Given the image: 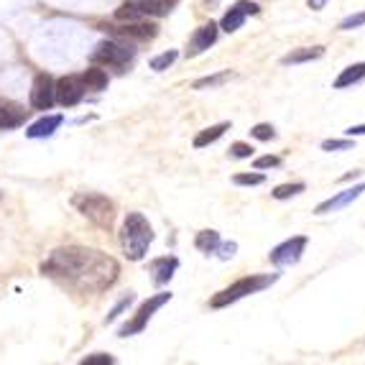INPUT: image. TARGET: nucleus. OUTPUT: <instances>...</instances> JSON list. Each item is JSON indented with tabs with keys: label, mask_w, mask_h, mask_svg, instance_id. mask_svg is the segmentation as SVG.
Listing matches in <instances>:
<instances>
[{
	"label": "nucleus",
	"mask_w": 365,
	"mask_h": 365,
	"mask_svg": "<svg viewBox=\"0 0 365 365\" xmlns=\"http://www.w3.org/2000/svg\"><path fill=\"white\" fill-rule=\"evenodd\" d=\"M43 276L74 287L79 292H105L113 287L118 279V263L115 258L105 256L100 250L90 248H59L51 253V258L41 266Z\"/></svg>",
	"instance_id": "obj_1"
},
{
	"label": "nucleus",
	"mask_w": 365,
	"mask_h": 365,
	"mask_svg": "<svg viewBox=\"0 0 365 365\" xmlns=\"http://www.w3.org/2000/svg\"><path fill=\"white\" fill-rule=\"evenodd\" d=\"M151 243H153L151 222L140 212H130L128 217H125V222H123V230H120L123 253L128 256V261H140V258H146Z\"/></svg>",
	"instance_id": "obj_2"
},
{
	"label": "nucleus",
	"mask_w": 365,
	"mask_h": 365,
	"mask_svg": "<svg viewBox=\"0 0 365 365\" xmlns=\"http://www.w3.org/2000/svg\"><path fill=\"white\" fill-rule=\"evenodd\" d=\"M276 281H279V274H253V276H243V279H237L235 284H230L227 289L217 292L212 299H210V307L212 309H225V307L235 304L240 299L245 297H253V294L263 292V289L274 287Z\"/></svg>",
	"instance_id": "obj_3"
},
{
	"label": "nucleus",
	"mask_w": 365,
	"mask_h": 365,
	"mask_svg": "<svg viewBox=\"0 0 365 365\" xmlns=\"http://www.w3.org/2000/svg\"><path fill=\"white\" fill-rule=\"evenodd\" d=\"M74 207L100 227H110L113 225V220H115V207H113V202L103 195H92V192L77 195L74 197Z\"/></svg>",
	"instance_id": "obj_4"
},
{
	"label": "nucleus",
	"mask_w": 365,
	"mask_h": 365,
	"mask_svg": "<svg viewBox=\"0 0 365 365\" xmlns=\"http://www.w3.org/2000/svg\"><path fill=\"white\" fill-rule=\"evenodd\" d=\"M179 0H125V6L118 8V21H140V19H158L166 16Z\"/></svg>",
	"instance_id": "obj_5"
},
{
	"label": "nucleus",
	"mask_w": 365,
	"mask_h": 365,
	"mask_svg": "<svg viewBox=\"0 0 365 365\" xmlns=\"http://www.w3.org/2000/svg\"><path fill=\"white\" fill-rule=\"evenodd\" d=\"M169 302H171L169 292H161V294H153V297H148L146 302L138 307V312H135L133 319H130L128 324H123L118 335L130 337V335H138V332H143V329H146V324H148V319H151V317L156 314V312L161 309L164 304H169Z\"/></svg>",
	"instance_id": "obj_6"
},
{
	"label": "nucleus",
	"mask_w": 365,
	"mask_h": 365,
	"mask_svg": "<svg viewBox=\"0 0 365 365\" xmlns=\"http://www.w3.org/2000/svg\"><path fill=\"white\" fill-rule=\"evenodd\" d=\"M135 56V49L130 43L123 41H103L98 43V49L92 51V61L95 64H105V67H125Z\"/></svg>",
	"instance_id": "obj_7"
},
{
	"label": "nucleus",
	"mask_w": 365,
	"mask_h": 365,
	"mask_svg": "<svg viewBox=\"0 0 365 365\" xmlns=\"http://www.w3.org/2000/svg\"><path fill=\"white\" fill-rule=\"evenodd\" d=\"M307 243H309L307 235H294V237H289V240H284V243H279L276 248H271L268 258H271V263H274L276 268L297 266V263L302 261V256H304Z\"/></svg>",
	"instance_id": "obj_8"
},
{
	"label": "nucleus",
	"mask_w": 365,
	"mask_h": 365,
	"mask_svg": "<svg viewBox=\"0 0 365 365\" xmlns=\"http://www.w3.org/2000/svg\"><path fill=\"white\" fill-rule=\"evenodd\" d=\"M258 13H261V6H258V3H253V0H237L235 6L222 16V21H220L217 26L225 31V34H235L237 29H243L248 16H258Z\"/></svg>",
	"instance_id": "obj_9"
},
{
	"label": "nucleus",
	"mask_w": 365,
	"mask_h": 365,
	"mask_svg": "<svg viewBox=\"0 0 365 365\" xmlns=\"http://www.w3.org/2000/svg\"><path fill=\"white\" fill-rule=\"evenodd\" d=\"M365 192V182H360V184H353V187H347V189H342V192H337V195H332L329 200H324V202H319L314 207V215H332V212H340V210H345L347 205H353L355 200H358L360 195Z\"/></svg>",
	"instance_id": "obj_10"
},
{
	"label": "nucleus",
	"mask_w": 365,
	"mask_h": 365,
	"mask_svg": "<svg viewBox=\"0 0 365 365\" xmlns=\"http://www.w3.org/2000/svg\"><path fill=\"white\" fill-rule=\"evenodd\" d=\"M54 95L64 108H72L85 98V82L82 77H61L59 82H54Z\"/></svg>",
	"instance_id": "obj_11"
},
{
	"label": "nucleus",
	"mask_w": 365,
	"mask_h": 365,
	"mask_svg": "<svg viewBox=\"0 0 365 365\" xmlns=\"http://www.w3.org/2000/svg\"><path fill=\"white\" fill-rule=\"evenodd\" d=\"M54 79L49 74H38L34 79V87H31V105L36 110H49L54 105Z\"/></svg>",
	"instance_id": "obj_12"
},
{
	"label": "nucleus",
	"mask_w": 365,
	"mask_h": 365,
	"mask_svg": "<svg viewBox=\"0 0 365 365\" xmlns=\"http://www.w3.org/2000/svg\"><path fill=\"white\" fill-rule=\"evenodd\" d=\"M217 36H220V26L215 24V21H210V24H202L200 29L195 31L192 41H189L187 56H197V54H202V51H207L210 46L217 41Z\"/></svg>",
	"instance_id": "obj_13"
},
{
	"label": "nucleus",
	"mask_w": 365,
	"mask_h": 365,
	"mask_svg": "<svg viewBox=\"0 0 365 365\" xmlns=\"http://www.w3.org/2000/svg\"><path fill=\"white\" fill-rule=\"evenodd\" d=\"M26 123V110L13 100L0 98V128H19Z\"/></svg>",
	"instance_id": "obj_14"
},
{
	"label": "nucleus",
	"mask_w": 365,
	"mask_h": 365,
	"mask_svg": "<svg viewBox=\"0 0 365 365\" xmlns=\"http://www.w3.org/2000/svg\"><path fill=\"white\" fill-rule=\"evenodd\" d=\"M177 268H179V258H174V256L156 258V261L151 263L153 284H156V287H164V284H169L171 276L177 274Z\"/></svg>",
	"instance_id": "obj_15"
},
{
	"label": "nucleus",
	"mask_w": 365,
	"mask_h": 365,
	"mask_svg": "<svg viewBox=\"0 0 365 365\" xmlns=\"http://www.w3.org/2000/svg\"><path fill=\"white\" fill-rule=\"evenodd\" d=\"M324 56V46H299V49H292L289 54L281 56V64L289 67V64H307V61H317Z\"/></svg>",
	"instance_id": "obj_16"
},
{
	"label": "nucleus",
	"mask_w": 365,
	"mask_h": 365,
	"mask_svg": "<svg viewBox=\"0 0 365 365\" xmlns=\"http://www.w3.org/2000/svg\"><path fill=\"white\" fill-rule=\"evenodd\" d=\"M365 79V61H355V64H350V67H345L340 74H337L335 79V90H347V87L358 85V82H363Z\"/></svg>",
	"instance_id": "obj_17"
},
{
	"label": "nucleus",
	"mask_w": 365,
	"mask_h": 365,
	"mask_svg": "<svg viewBox=\"0 0 365 365\" xmlns=\"http://www.w3.org/2000/svg\"><path fill=\"white\" fill-rule=\"evenodd\" d=\"M61 123H64L61 115H46V118H41V120L34 123V125H29L26 135H29V138H49V135H54V130L59 128Z\"/></svg>",
	"instance_id": "obj_18"
},
{
	"label": "nucleus",
	"mask_w": 365,
	"mask_h": 365,
	"mask_svg": "<svg viewBox=\"0 0 365 365\" xmlns=\"http://www.w3.org/2000/svg\"><path fill=\"white\" fill-rule=\"evenodd\" d=\"M115 34L125 38H140V41H148L158 34V26L156 24H130V26H123V29H115Z\"/></svg>",
	"instance_id": "obj_19"
},
{
	"label": "nucleus",
	"mask_w": 365,
	"mask_h": 365,
	"mask_svg": "<svg viewBox=\"0 0 365 365\" xmlns=\"http://www.w3.org/2000/svg\"><path fill=\"white\" fill-rule=\"evenodd\" d=\"M227 130H230V123H217V125H210V128L200 130V133L195 135V148L210 146V143H215V140L222 138Z\"/></svg>",
	"instance_id": "obj_20"
},
{
	"label": "nucleus",
	"mask_w": 365,
	"mask_h": 365,
	"mask_svg": "<svg viewBox=\"0 0 365 365\" xmlns=\"http://www.w3.org/2000/svg\"><path fill=\"white\" fill-rule=\"evenodd\" d=\"M195 245H197V250H202V253H205V256H210V253H215V248L220 245V232L217 230H202V232H197Z\"/></svg>",
	"instance_id": "obj_21"
},
{
	"label": "nucleus",
	"mask_w": 365,
	"mask_h": 365,
	"mask_svg": "<svg viewBox=\"0 0 365 365\" xmlns=\"http://www.w3.org/2000/svg\"><path fill=\"white\" fill-rule=\"evenodd\" d=\"M82 82H85V90L103 92L105 87H108V74H105L103 69L92 67V69H87V72L82 74Z\"/></svg>",
	"instance_id": "obj_22"
},
{
	"label": "nucleus",
	"mask_w": 365,
	"mask_h": 365,
	"mask_svg": "<svg viewBox=\"0 0 365 365\" xmlns=\"http://www.w3.org/2000/svg\"><path fill=\"white\" fill-rule=\"evenodd\" d=\"M304 189H307V184H304V182L279 184V187H274V192H271V197H274V200H279V202H284V200H292V197L302 195Z\"/></svg>",
	"instance_id": "obj_23"
},
{
	"label": "nucleus",
	"mask_w": 365,
	"mask_h": 365,
	"mask_svg": "<svg viewBox=\"0 0 365 365\" xmlns=\"http://www.w3.org/2000/svg\"><path fill=\"white\" fill-rule=\"evenodd\" d=\"M232 74H230V69H225V72H220V74H212V77H202V79H197L195 85V90H207V87H220V85H225L227 79H230Z\"/></svg>",
	"instance_id": "obj_24"
},
{
	"label": "nucleus",
	"mask_w": 365,
	"mask_h": 365,
	"mask_svg": "<svg viewBox=\"0 0 365 365\" xmlns=\"http://www.w3.org/2000/svg\"><path fill=\"white\" fill-rule=\"evenodd\" d=\"M355 148V138H327L322 140V151L332 153V151H353Z\"/></svg>",
	"instance_id": "obj_25"
},
{
	"label": "nucleus",
	"mask_w": 365,
	"mask_h": 365,
	"mask_svg": "<svg viewBox=\"0 0 365 365\" xmlns=\"http://www.w3.org/2000/svg\"><path fill=\"white\" fill-rule=\"evenodd\" d=\"M177 51L174 49H169V51H164V54H158V56H153L151 59V69L153 72H164V69H169L174 61H177Z\"/></svg>",
	"instance_id": "obj_26"
},
{
	"label": "nucleus",
	"mask_w": 365,
	"mask_h": 365,
	"mask_svg": "<svg viewBox=\"0 0 365 365\" xmlns=\"http://www.w3.org/2000/svg\"><path fill=\"white\" fill-rule=\"evenodd\" d=\"M266 182V177H263L261 171H250V174H235L232 177V184H237V187H258V184Z\"/></svg>",
	"instance_id": "obj_27"
},
{
	"label": "nucleus",
	"mask_w": 365,
	"mask_h": 365,
	"mask_svg": "<svg viewBox=\"0 0 365 365\" xmlns=\"http://www.w3.org/2000/svg\"><path fill=\"white\" fill-rule=\"evenodd\" d=\"M250 135H253L256 140H274L276 130H274V125H271V123H258V125H253V128H250Z\"/></svg>",
	"instance_id": "obj_28"
},
{
	"label": "nucleus",
	"mask_w": 365,
	"mask_h": 365,
	"mask_svg": "<svg viewBox=\"0 0 365 365\" xmlns=\"http://www.w3.org/2000/svg\"><path fill=\"white\" fill-rule=\"evenodd\" d=\"M360 26H365V11L353 13V16H347V19H342L337 29H340V31H353V29H360Z\"/></svg>",
	"instance_id": "obj_29"
},
{
	"label": "nucleus",
	"mask_w": 365,
	"mask_h": 365,
	"mask_svg": "<svg viewBox=\"0 0 365 365\" xmlns=\"http://www.w3.org/2000/svg\"><path fill=\"white\" fill-rule=\"evenodd\" d=\"M279 166H281V158L279 156H271V153H266V156H258L256 161H253V169H256V171L279 169Z\"/></svg>",
	"instance_id": "obj_30"
},
{
	"label": "nucleus",
	"mask_w": 365,
	"mask_h": 365,
	"mask_svg": "<svg viewBox=\"0 0 365 365\" xmlns=\"http://www.w3.org/2000/svg\"><path fill=\"white\" fill-rule=\"evenodd\" d=\"M253 151H256V148L250 146V143H243V140H237V143H232L230 146L232 158H250L253 156Z\"/></svg>",
	"instance_id": "obj_31"
},
{
	"label": "nucleus",
	"mask_w": 365,
	"mask_h": 365,
	"mask_svg": "<svg viewBox=\"0 0 365 365\" xmlns=\"http://www.w3.org/2000/svg\"><path fill=\"white\" fill-rule=\"evenodd\" d=\"M130 304H133V294H128V297H123L120 302H118V304H115V309H113V312H110V314H108V319H105V322H113V319H118V317H120L123 312L128 309Z\"/></svg>",
	"instance_id": "obj_32"
},
{
	"label": "nucleus",
	"mask_w": 365,
	"mask_h": 365,
	"mask_svg": "<svg viewBox=\"0 0 365 365\" xmlns=\"http://www.w3.org/2000/svg\"><path fill=\"white\" fill-rule=\"evenodd\" d=\"M215 253H217V258H222V261H230L232 256H235L237 253V243H222V240H220V245L217 248H215Z\"/></svg>",
	"instance_id": "obj_33"
},
{
	"label": "nucleus",
	"mask_w": 365,
	"mask_h": 365,
	"mask_svg": "<svg viewBox=\"0 0 365 365\" xmlns=\"http://www.w3.org/2000/svg\"><path fill=\"white\" fill-rule=\"evenodd\" d=\"M110 363H115V358H110V355H87L82 360V365H110Z\"/></svg>",
	"instance_id": "obj_34"
},
{
	"label": "nucleus",
	"mask_w": 365,
	"mask_h": 365,
	"mask_svg": "<svg viewBox=\"0 0 365 365\" xmlns=\"http://www.w3.org/2000/svg\"><path fill=\"white\" fill-rule=\"evenodd\" d=\"M347 138H358V135H365V125H350V128L345 130Z\"/></svg>",
	"instance_id": "obj_35"
},
{
	"label": "nucleus",
	"mask_w": 365,
	"mask_h": 365,
	"mask_svg": "<svg viewBox=\"0 0 365 365\" xmlns=\"http://www.w3.org/2000/svg\"><path fill=\"white\" fill-rule=\"evenodd\" d=\"M307 3H309V8H312V11H322V8H324V3H327V0H307Z\"/></svg>",
	"instance_id": "obj_36"
},
{
	"label": "nucleus",
	"mask_w": 365,
	"mask_h": 365,
	"mask_svg": "<svg viewBox=\"0 0 365 365\" xmlns=\"http://www.w3.org/2000/svg\"><path fill=\"white\" fill-rule=\"evenodd\" d=\"M360 174H363V171H353V174H345V177H342V182H350V179H358Z\"/></svg>",
	"instance_id": "obj_37"
}]
</instances>
